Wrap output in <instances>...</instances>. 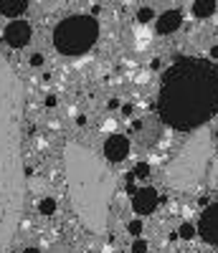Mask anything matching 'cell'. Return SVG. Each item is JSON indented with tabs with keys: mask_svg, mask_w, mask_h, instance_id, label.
I'll return each instance as SVG.
<instances>
[{
	"mask_svg": "<svg viewBox=\"0 0 218 253\" xmlns=\"http://www.w3.org/2000/svg\"><path fill=\"white\" fill-rule=\"evenodd\" d=\"M23 150H20V81L0 53V253L18 233L23 215Z\"/></svg>",
	"mask_w": 218,
	"mask_h": 253,
	"instance_id": "6da1fadb",
	"label": "cell"
},
{
	"mask_svg": "<svg viewBox=\"0 0 218 253\" xmlns=\"http://www.w3.org/2000/svg\"><path fill=\"white\" fill-rule=\"evenodd\" d=\"M218 112V66L208 58H180L163 74L160 119L178 132L201 129Z\"/></svg>",
	"mask_w": 218,
	"mask_h": 253,
	"instance_id": "7a4b0ae2",
	"label": "cell"
},
{
	"mask_svg": "<svg viewBox=\"0 0 218 253\" xmlns=\"http://www.w3.org/2000/svg\"><path fill=\"white\" fill-rule=\"evenodd\" d=\"M63 160H66L69 195L79 220L92 233H102L107 225L109 198H112V187H114L112 175L107 172L104 162L94 152L84 150L76 142L66 144Z\"/></svg>",
	"mask_w": 218,
	"mask_h": 253,
	"instance_id": "3957f363",
	"label": "cell"
},
{
	"mask_svg": "<svg viewBox=\"0 0 218 253\" xmlns=\"http://www.w3.org/2000/svg\"><path fill=\"white\" fill-rule=\"evenodd\" d=\"M208 160H211V134L203 129L183 147V152L175 157V162L170 165L167 185L178 187V190L195 187L201 182L203 172H206Z\"/></svg>",
	"mask_w": 218,
	"mask_h": 253,
	"instance_id": "277c9868",
	"label": "cell"
},
{
	"mask_svg": "<svg viewBox=\"0 0 218 253\" xmlns=\"http://www.w3.org/2000/svg\"><path fill=\"white\" fill-rule=\"evenodd\" d=\"M99 41V20L94 15H69L54 28V46L63 56H81Z\"/></svg>",
	"mask_w": 218,
	"mask_h": 253,
	"instance_id": "5b68a950",
	"label": "cell"
},
{
	"mask_svg": "<svg viewBox=\"0 0 218 253\" xmlns=\"http://www.w3.org/2000/svg\"><path fill=\"white\" fill-rule=\"evenodd\" d=\"M198 236L211 243V246H218V203L208 205L203 213H201V220H198Z\"/></svg>",
	"mask_w": 218,
	"mask_h": 253,
	"instance_id": "8992f818",
	"label": "cell"
},
{
	"mask_svg": "<svg viewBox=\"0 0 218 253\" xmlns=\"http://www.w3.org/2000/svg\"><path fill=\"white\" fill-rule=\"evenodd\" d=\"M31 36H33V31H31V26L26 23V20H10V23L5 26V31H3V41L10 46V48H23V46H28L31 43Z\"/></svg>",
	"mask_w": 218,
	"mask_h": 253,
	"instance_id": "52a82bcc",
	"label": "cell"
},
{
	"mask_svg": "<svg viewBox=\"0 0 218 253\" xmlns=\"http://www.w3.org/2000/svg\"><path fill=\"white\" fill-rule=\"evenodd\" d=\"M160 205V195H158V190L155 187H140L137 190V195L132 198V210L137 215H150L152 210H155Z\"/></svg>",
	"mask_w": 218,
	"mask_h": 253,
	"instance_id": "ba28073f",
	"label": "cell"
},
{
	"mask_svg": "<svg viewBox=\"0 0 218 253\" xmlns=\"http://www.w3.org/2000/svg\"><path fill=\"white\" fill-rule=\"evenodd\" d=\"M129 155V139L124 134H109L104 139V157L109 162H122Z\"/></svg>",
	"mask_w": 218,
	"mask_h": 253,
	"instance_id": "9c48e42d",
	"label": "cell"
},
{
	"mask_svg": "<svg viewBox=\"0 0 218 253\" xmlns=\"http://www.w3.org/2000/svg\"><path fill=\"white\" fill-rule=\"evenodd\" d=\"M180 23H183V13L172 8V10H165V13L155 20V28H158L160 36H167V33H175V31L180 28Z\"/></svg>",
	"mask_w": 218,
	"mask_h": 253,
	"instance_id": "30bf717a",
	"label": "cell"
},
{
	"mask_svg": "<svg viewBox=\"0 0 218 253\" xmlns=\"http://www.w3.org/2000/svg\"><path fill=\"white\" fill-rule=\"evenodd\" d=\"M28 10V0H0V15L5 18H20Z\"/></svg>",
	"mask_w": 218,
	"mask_h": 253,
	"instance_id": "8fae6325",
	"label": "cell"
},
{
	"mask_svg": "<svg viewBox=\"0 0 218 253\" xmlns=\"http://www.w3.org/2000/svg\"><path fill=\"white\" fill-rule=\"evenodd\" d=\"M190 10H193L195 18H211L216 13V3H213V0H195Z\"/></svg>",
	"mask_w": 218,
	"mask_h": 253,
	"instance_id": "7c38bea8",
	"label": "cell"
},
{
	"mask_svg": "<svg viewBox=\"0 0 218 253\" xmlns=\"http://www.w3.org/2000/svg\"><path fill=\"white\" fill-rule=\"evenodd\" d=\"M38 213H41V215H54V213H56V200H54V198H43V200L38 203Z\"/></svg>",
	"mask_w": 218,
	"mask_h": 253,
	"instance_id": "4fadbf2b",
	"label": "cell"
},
{
	"mask_svg": "<svg viewBox=\"0 0 218 253\" xmlns=\"http://www.w3.org/2000/svg\"><path fill=\"white\" fill-rule=\"evenodd\" d=\"M195 230H198V228H195L193 223H183V225L178 228V236H180V238H185V241H190V238L195 236Z\"/></svg>",
	"mask_w": 218,
	"mask_h": 253,
	"instance_id": "5bb4252c",
	"label": "cell"
},
{
	"mask_svg": "<svg viewBox=\"0 0 218 253\" xmlns=\"http://www.w3.org/2000/svg\"><path fill=\"white\" fill-rule=\"evenodd\" d=\"M137 20H140V23H150V20H155V10H152V8H140L137 10Z\"/></svg>",
	"mask_w": 218,
	"mask_h": 253,
	"instance_id": "9a60e30c",
	"label": "cell"
},
{
	"mask_svg": "<svg viewBox=\"0 0 218 253\" xmlns=\"http://www.w3.org/2000/svg\"><path fill=\"white\" fill-rule=\"evenodd\" d=\"M132 175L140 177V180L150 177V165H147V162H137V167H135V172H132Z\"/></svg>",
	"mask_w": 218,
	"mask_h": 253,
	"instance_id": "2e32d148",
	"label": "cell"
},
{
	"mask_svg": "<svg viewBox=\"0 0 218 253\" xmlns=\"http://www.w3.org/2000/svg\"><path fill=\"white\" fill-rule=\"evenodd\" d=\"M127 233H129V236H140V233H142V223H140V220H129V223H127Z\"/></svg>",
	"mask_w": 218,
	"mask_h": 253,
	"instance_id": "e0dca14e",
	"label": "cell"
},
{
	"mask_svg": "<svg viewBox=\"0 0 218 253\" xmlns=\"http://www.w3.org/2000/svg\"><path fill=\"white\" fill-rule=\"evenodd\" d=\"M137 190H140V187L135 185V175H127V193L135 198V195H137Z\"/></svg>",
	"mask_w": 218,
	"mask_h": 253,
	"instance_id": "ac0fdd59",
	"label": "cell"
},
{
	"mask_svg": "<svg viewBox=\"0 0 218 253\" xmlns=\"http://www.w3.org/2000/svg\"><path fill=\"white\" fill-rule=\"evenodd\" d=\"M132 253H147V243H145L142 238H137V241L132 243Z\"/></svg>",
	"mask_w": 218,
	"mask_h": 253,
	"instance_id": "d6986e66",
	"label": "cell"
},
{
	"mask_svg": "<svg viewBox=\"0 0 218 253\" xmlns=\"http://www.w3.org/2000/svg\"><path fill=\"white\" fill-rule=\"evenodd\" d=\"M41 63H43V56L41 53H33L31 56V66H41Z\"/></svg>",
	"mask_w": 218,
	"mask_h": 253,
	"instance_id": "ffe728a7",
	"label": "cell"
},
{
	"mask_svg": "<svg viewBox=\"0 0 218 253\" xmlns=\"http://www.w3.org/2000/svg\"><path fill=\"white\" fill-rule=\"evenodd\" d=\"M56 104H58V96L56 94H49L46 96V107H56Z\"/></svg>",
	"mask_w": 218,
	"mask_h": 253,
	"instance_id": "44dd1931",
	"label": "cell"
},
{
	"mask_svg": "<svg viewBox=\"0 0 218 253\" xmlns=\"http://www.w3.org/2000/svg\"><path fill=\"white\" fill-rule=\"evenodd\" d=\"M132 112H135V104H124V107H122V114H127V117Z\"/></svg>",
	"mask_w": 218,
	"mask_h": 253,
	"instance_id": "7402d4cb",
	"label": "cell"
},
{
	"mask_svg": "<svg viewBox=\"0 0 218 253\" xmlns=\"http://www.w3.org/2000/svg\"><path fill=\"white\" fill-rule=\"evenodd\" d=\"M119 107V99H109V109H117Z\"/></svg>",
	"mask_w": 218,
	"mask_h": 253,
	"instance_id": "603a6c76",
	"label": "cell"
},
{
	"mask_svg": "<svg viewBox=\"0 0 218 253\" xmlns=\"http://www.w3.org/2000/svg\"><path fill=\"white\" fill-rule=\"evenodd\" d=\"M76 124H79V126H84V124H86V117H84V114H79V117H76Z\"/></svg>",
	"mask_w": 218,
	"mask_h": 253,
	"instance_id": "cb8c5ba5",
	"label": "cell"
},
{
	"mask_svg": "<svg viewBox=\"0 0 218 253\" xmlns=\"http://www.w3.org/2000/svg\"><path fill=\"white\" fill-rule=\"evenodd\" d=\"M211 58H218V46H213V48H211Z\"/></svg>",
	"mask_w": 218,
	"mask_h": 253,
	"instance_id": "d4e9b609",
	"label": "cell"
},
{
	"mask_svg": "<svg viewBox=\"0 0 218 253\" xmlns=\"http://www.w3.org/2000/svg\"><path fill=\"white\" fill-rule=\"evenodd\" d=\"M20 253H38L36 248H26V251H20Z\"/></svg>",
	"mask_w": 218,
	"mask_h": 253,
	"instance_id": "484cf974",
	"label": "cell"
}]
</instances>
